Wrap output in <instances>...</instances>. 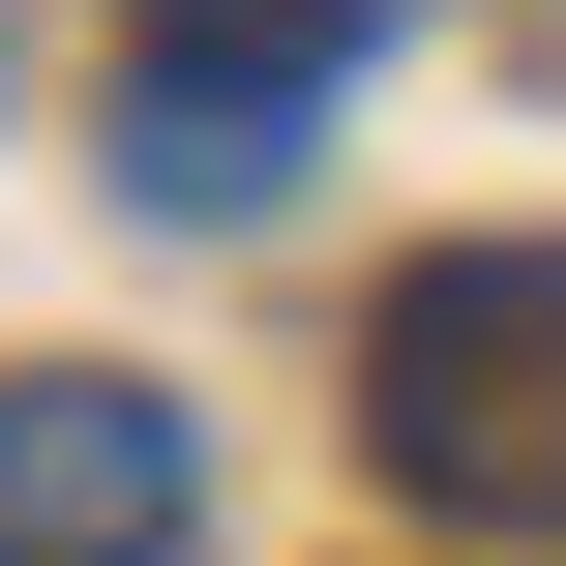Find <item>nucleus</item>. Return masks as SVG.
Returning a JSON list of instances; mask_svg holds the SVG:
<instances>
[{"label":"nucleus","instance_id":"obj_1","mask_svg":"<svg viewBox=\"0 0 566 566\" xmlns=\"http://www.w3.org/2000/svg\"><path fill=\"white\" fill-rule=\"evenodd\" d=\"M358 448H388V507L566 537V239H448V269H388V328H358Z\"/></svg>","mask_w":566,"mask_h":566},{"label":"nucleus","instance_id":"obj_2","mask_svg":"<svg viewBox=\"0 0 566 566\" xmlns=\"http://www.w3.org/2000/svg\"><path fill=\"white\" fill-rule=\"evenodd\" d=\"M209 448L179 388H90V358H0V566H179Z\"/></svg>","mask_w":566,"mask_h":566},{"label":"nucleus","instance_id":"obj_3","mask_svg":"<svg viewBox=\"0 0 566 566\" xmlns=\"http://www.w3.org/2000/svg\"><path fill=\"white\" fill-rule=\"evenodd\" d=\"M119 179H149V209H269V179H298V60H179V30H149Z\"/></svg>","mask_w":566,"mask_h":566},{"label":"nucleus","instance_id":"obj_4","mask_svg":"<svg viewBox=\"0 0 566 566\" xmlns=\"http://www.w3.org/2000/svg\"><path fill=\"white\" fill-rule=\"evenodd\" d=\"M149 30H179V60H298V90H328V60L388 30V0H149Z\"/></svg>","mask_w":566,"mask_h":566}]
</instances>
